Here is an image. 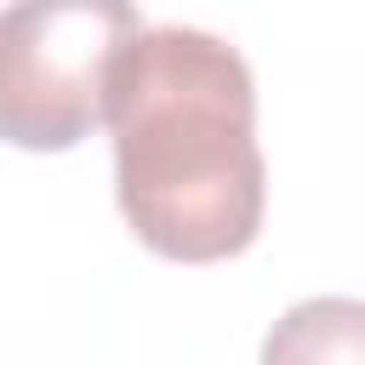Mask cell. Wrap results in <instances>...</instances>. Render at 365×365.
Listing matches in <instances>:
<instances>
[{"instance_id": "6da1fadb", "label": "cell", "mask_w": 365, "mask_h": 365, "mask_svg": "<svg viewBox=\"0 0 365 365\" xmlns=\"http://www.w3.org/2000/svg\"><path fill=\"white\" fill-rule=\"evenodd\" d=\"M114 200L131 234L171 262L240 257L268 205L257 86L245 57L182 23L143 29L108 80Z\"/></svg>"}, {"instance_id": "7a4b0ae2", "label": "cell", "mask_w": 365, "mask_h": 365, "mask_svg": "<svg viewBox=\"0 0 365 365\" xmlns=\"http://www.w3.org/2000/svg\"><path fill=\"white\" fill-rule=\"evenodd\" d=\"M137 0H11L0 11V143L63 154L103 125Z\"/></svg>"}, {"instance_id": "3957f363", "label": "cell", "mask_w": 365, "mask_h": 365, "mask_svg": "<svg viewBox=\"0 0 365 365\" xmlns=\"http://www.w3.org/2000/svg\"><path fill=\"white\" fill-rule=\"evenodd\" d=\"M262 365H365V302L308 297L262 336Z\"/></svg>"}]
</instances>
